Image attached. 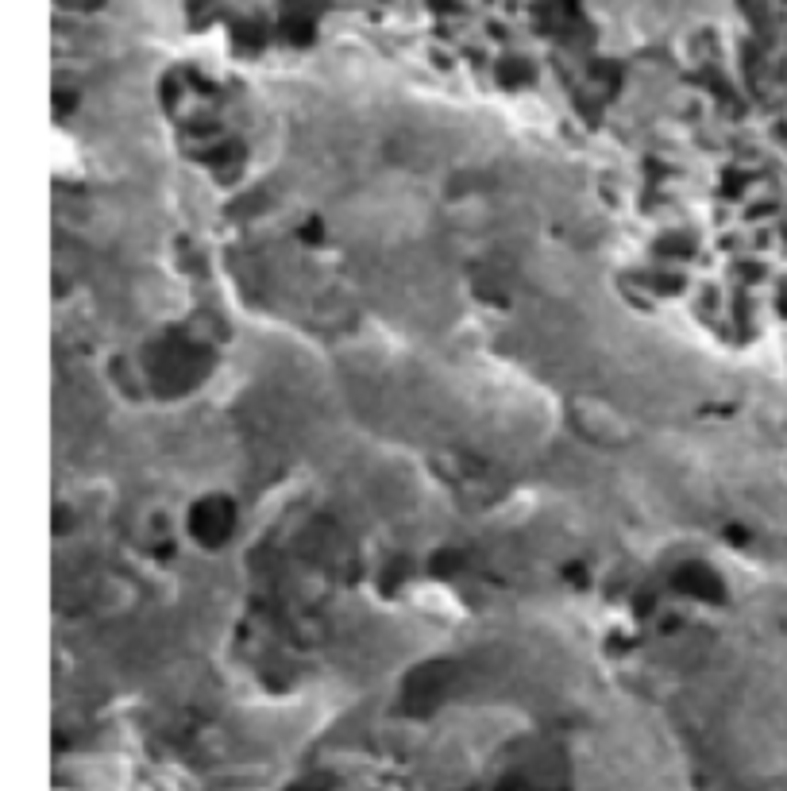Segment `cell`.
I'll return each mask as SVG.
<instances>
[{
  "instance_id": "cell-1",
  "label": "cell",
  "mask_w": 787,
  "mask_h": 791,
  "mask_svg": "<svg viewBox=\"0 0 787 791\" xmlns=\"http://www.w3.org/2000/svg\"><path fill=\"white\" fill-rule=\"evenodd\" d=\"M679 587H683V591H691V595H706V599H718V595H722V587H718L714 572H706V568H699V564H691V568H683V572H679Z\"/></svg>"
}]
</instances>
